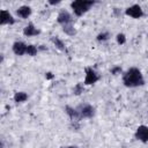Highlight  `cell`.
I'll return each mask as SVG.
<instances>
[{"label":"cell","instance_id":"obj_1","mask_svg":"<svg viewBox=\"0 0 148 148\" xmlns=\"http://www.w3.org/2000/svg\"><path fill=\"white\" fill-rule=\"evenodd\" d=\"M123 83L127 88H135L145 84V79L142 76V73L136 67L128 68L124 75H123Z\"/></svg>","mask_w":148,"mask_h":148},{"label":"cell","instance_id":"obj_2","mask_svg":"<svg viewBox=\"0 0 148 148\" xmlns=\"http://www.w3.org/2000/svg\"><path fill=\"white\" fill-rule=\"evenodd\" d=\"M94 1H87V0H75L73 2H71V8L73 9L74 14L76 16H82L83 14H86L90 7L94 6Z\"/></svg>","mask_w":148,"mask_h":148},{"label":"cell","instance_id":"obj_3","mask_svg":"<svg viewBox=\"0 0 148 148\" xmlns=\"http://www.w3.org/2000/svg\"><path fill=\"white\" fill-rule=\"evenodd\" d=\"M84 71H86V77H84V82H83V84H86V86H90V84L96 83V82L99 80V75H98L91 67H86Z\"/></svg>","mask_w":148,"mask_h":148},{"label":"cell","instance_id":"obj_4","mask_svg":"<svg viewBox=\"0 0 148 148\" xmlns=\"http://www.w3.org/2000/svg\"><path fill=\"white\" fill-rule=\"evenodd\" d=\"M77 111L82 118H92L95 116V108L90 104H82L77 108Z\"/></svg>","mask_w":148,"mask_h":148},{"label":"cell","instance_id":"obj_5","mask_svg":"<svg viewBox=\"0 0 148 148\" xmlns=\"http://www.w3.org/2000/svg\"><path fill=\"white\" fill-rule=\"evenodd\" d=\"M125 14L127 16L133 17V18H140V17L143 16V10H142L141 6H139V5H132L128 8H126Z\"/></svg>","mask_w":148,"mask_h":148},{"label":"cell","instance_id":"obj_6","mask_svg":"<svg viewBox=\"0 0 148 148\" xmlns=\"http://www.w3.org/2000/svg\"><path fill=\"white\" fill-rule=\"evenodd\" d=\"M135 139L143 143L148 142V126H146V125L138 126L136 132H135Z\"/></svg>","mask_w":148,"mask_h":148},{"label":"cell","instance_id":"obj_7","mask_svg":"<svg viewBox=\"0 0 148 148\" xmlns=\"http://www.w3.org/2000/svg\"><path fill=\"white\" fill-rule=\"evenodd\" d=\"M57 22H58L59 24H61L62 27H64V25H67V24H72V22H73V16H72L67 10H61V12L58 14Z\"/></svg>","mask_w":148,"mask_h":148},{"label":"cell","instance_id":"obj_8","mask_svg":"<svg viewBox=\"0 0 148 148\" xmlns=\"http://www.w3.org/2000/svg\"><path fill=\"white\" fill-rule=\"evenodd\" d=\"M14 23H15V20L13 17V15L8 10L2 9L0 12V24L5 25V24H14Z\"/></svg>","mask_w":148,"mask_h":148},{"label":"cell","instance_id":"obj_9","mask_svg":"<svg viewBox=\"0 0 148 148\" xmlns=\"http://www.w3.org/2000/svg\"><path fill=\"white\" fill-rule=\"evenodd\" d=\"M27 44L25 43H23V42H15L14 44H13V52L16 54V56H23V54H25L27 53Z\"/></svg>","mask_w":148,"mask_h":148},{"label":"cell","instance_id":"obj_10","mask_svg":"<svg viewBox=\"0 0 148 148\" xmlns=\"http://www.w3.org/2000/svg\"><path fill=\"white\" fill-rule=\"evenodd\" d=\"M39 34H40V30L37 29V28L34 25V23H29V24L25 25L24 29H23V35L27 36V37L37 36V35H39Z\"/></svg>","mask_w":148,"mask_h":148},{"label":"cell","instance_id":"obj_11","mask_svg":"<svg viewBox=\"0 0 148 148\" xmlns=\"http://www.w3.org/2000/svg\"><path fill=\"white\" fill-rule=\"evenodd\" d=\"M65 111L68 114V117L72 119V121H79L81 119V116H80L77 109H74V108L67 105V106H65Z\"/></svg>","mask_w":148,"mask_h":148},{"label":"cell","instance_id":"obj_12","mask_svg":"<svg viewBox=\"0 0 148 148\" xmlns=\"http://www.w3.org/2000/svg\"><path fill=\"white\" fill-rule=\"evenodd\" d=\"M16 14L21 17V18H28L31 14V8L29 6H21L17 8Z\"/></svg>","mask_w":148,"mask_h":148},{"label":"cell","instance_id":"obj_13","mask_svg":"<svg viewBox=\"0 0 148 148\" xmlns=\"http://www.w3.org/2000/svg\"><path fill=\"white\" fill-rule=\"evenodd\" d=\"M51 40H52V43L56 45L57 49H59L60 51H66V45H65V43H64L59 37L52 36V37H51Z\"/></svg>","mask_w":148,"mask_h":148},{"label":"cell","instance_id":"obj_14","mask_svg":"<svg viewBox=\"0 0 148 148\" xmlns=\"http://www.w3.org/2000/svg\"><path fill=\"white\" fill-rule=\"evenodd\" d=\"M27 99H28V95L24 91H16L14 94V102L16 103H22V102H25Z\"/></svg>","mask_w":148,"mask_h":148},{"label":"cell","instance_id":"obj_15","mask_svg":"<svg viewBox=\"0 0 148 148\" xmlns=\"http://www.w3.org/2000/svg\"><path fill=\"white\" fill-rule=\"evenodd\" d=\"M62 31L68 35V36H74L76 35V29L73 27V24H67V25H64L62 27Z\"/></svg>","mask_w":148,"mask_h":148},{"label":"cell","instance_id":"obj_16","mask_svg":"<svg viewBox=\"0 0 148 148\" xmlns=\"http://www.w3.org/2000/svg\"><path fill=\"white\" fill-rule=\"evenodd\" d=\"M37 51H38V49H37L35 45H32V44H30V45L27 46V54L30 56V57L36 56V54H37Z\"/></svg>","mask_w":148,"mask_h":148},{"label":"cell","instance_id":"obj_17","mask_svg":"<svg viewBox=\"0 0 148 148\" xmlns=\"http://www.w3.org/2000/svg\"><path fill=\"white\" fill-rule=\"evenodd\" d=\"M110 38V34L109 32H101V34H98L97 35V37H96V39L98 40V42H105V40H108Z\"/></svg>","mask_w":148,"mask_h":148},{"label":"cell","instance_id":"obj_18","mask_svg":"<svg viewBox=\"0 0 148 148\" xmlns=\"http://www.w3.org/2000/svg\"><path fill=\"white\" fill-rule=\"evenodd\" d=\"M83 89H84V88H83V84H82V83H76V84L74 86L73 91H74L75 95L79 96V95H81V94L83 92Z\"/></svg>","mask_w":148,"mask_h":148},{"label":"cell","instance_id":"obj_19","mask_svg":"<svg viewBox=\"0 0 148 148\" xmlns=\"http://www.w3.org/2000/svg\"><path fill=\"white\" fill-rule=\"evenodd\" d=\"M116 39H117V43H118V44L123 45V44H125V42H126V36H125L124 34H118L117 37H116Z\"/></svg>","mask_w":148,"mask_h":148},{"label":"cell","instance_id":"obj_20","mask_svg":"<svg viewBox=\"0 0 148 148\" xmlns=\"http://www.w3.org/2000/svg\"><path fill=\"white\" fill-rule=\"evenodd\" d=\"M119 72H121V68H120L119 66H118V67H114V68H112V69H111V73H112V74H114V75H116L117 73H119Z\"/></svg>","mask_w":148,"mask_h":148},{"label":"cell","instance_id":"obj_21","mask_svg":"<svg viewBox=\"0 0 148 148\" xmlns=\"http://www.w3.org/2000/svg\"><path fill=\"white\" fill-rule=\"evenodd\" d=\"M45 77H46L47 80H51V79H53V77H54V75H53L51 72H47V73H45Z\"/></svg>","mask_w":148,"mask_h":148},{"label":"cell","instance_id":"obj_22","mask_svg":"<svg viewBox=\"0 0 148 148\" xmlns=\"http://www.w3.org/2000/svg\"><path fill=\"white\" fill-rule=\"evenodd\" d=\"M49 3L50 5H58V3H60V1H49Z\"/></svg>","mask_w":148,"mask_h":148},{"label":"cell","instance_id":"obj_23","mask_svg":"<svg viewBox=\"0 0 148 148\" xmlns=\"http://www.w3.org/2000/svg\"><path fill=\"white\" fill-rule=\"evenodd\" d=\"M61 148H79L76 146H66V147H61Z\"/></svg>","mask_w":148,"mask_h":148}]
</instances>
